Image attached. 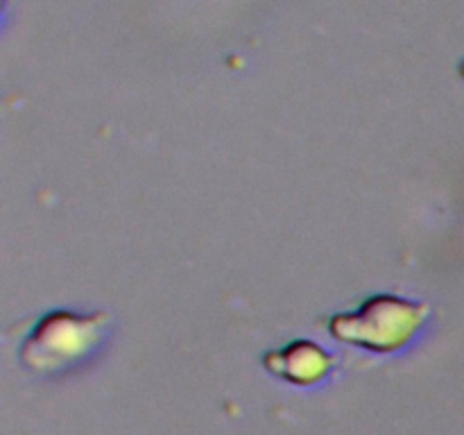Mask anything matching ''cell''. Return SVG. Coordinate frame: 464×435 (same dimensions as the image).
Masks as SVG:
<instances>
[{
	"instance_id": "cell-1",
	"label": "cell",
	"mask_w": 464,
	"mask_h": 435,
	"mask_svg": "<svg viewBox=\"0 0 464 435\" xmlns=\"http://www.w3.org/2000/svg\"><path fill=\"white\" fill-rule=\"evenodd\" d=\"M426 315V304L394 295H374L356 311L331 317L329 331L334 338L353 347L388 353L401 349L420 331Z\"/></svg>"
},
{
	"instance_id": "cell-2",
	"label": "cell",
	"mask_w": 464,
	"mask_h": 435,
	"mask_svg": "<svg viewBox=\"0 0 464 435\" xmlns=\"http://www.w3.org/2000/svg\"><path fill=\"white\" fill-rule=\"evenodd\" d=\"M104 313H72L62 308L36 322L21 347V361L34 372H57L84 358L102 338Z\"/></svg>"
},
{
	"instance_id": "cell-3",
	"label": "cell",
	"mask_w": 464,
	"mask_h": 435,
	"mask_svg": "<svg viewBox=\"0 0 464 435\" xmlns=\"http://www.w3.org/2000/svg\"><path fill=\"white\" fill-rule=\"evenodd\" d=\"M263 361L272 374L297 385L317 383L334 367L331 353L311 340H297V343L285 344L284 349L267 353Z\"/></svg>"
}]
</instances>
